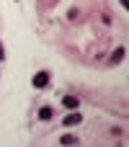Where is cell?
I'll list each match as a JSON object with an SVG mask.
<instances>
[{
	"label": "cell",
	"mask_w": 129,
	"mask_h": 147,
	"mask_svg": "<svg viewBox=\"0 0 129 147\" xmlns=\"http://www.w3.org/2000/svg\"><path fill=\"white\" fill-rule=\"evenodd\" d=\"M122 57H124V47H119V49L111 54V62H122Z\"/></svg>",
	"instance_id": "cell-5"
},
{
	"label": "cell",
	"mask_w": 129,
	"mask_h": 147,
	"mask_svg": "<svg viewBox=\"0 0 129 147\" xmlns=\"http://www.w3.org/2000/svg\"><path fill=\"white\" fill-rule=\"evenodd\" d=\"M62 103H65V106H67V109H72V111H75V109H78V103H80V101H78V98H75V96H65V101H62Z\"/></svg>",
	"instance_id": "cell-3"
},
{
	"label": "cell",
	"mask_w": 129,
	"mask_h": 147,
	"mask_svg": "<svg viewBox=\"0 0 129 147\" xmlns=\"http://www.w3.org/2000/svg\"><path fill=\"white\" fill-rule=\"evenodd\" d=\"M5 59V52H3V41H0V62Z\"/></svg>",
	"instance_id": "cell-7"
},
{
	"label": "cell",
	"mask_w": 129,
	"mask_h": 147,
	"mask_svg": "<svg viewBox=\"0 0 129 147\" xmlns=\"http://www.w3.org/2000/svg\"><path fill=\"white\" fill-rule=\"evenodd\" d=\"M47 83H49V72H47V70H41V72L34 75V85H36V88H44Z\"/></svg>",
	"instance_id": "cell-1"
},
{
	"label": "cell",
	"mask_w": 129,
	"mask_h": 147,
	"mask_svg": "<svg viewBox=\"0 0 129 147\" xmlns=\"http://www.w3.org/2000/svg\"><path fill=\"white\" fill-rule=\"evenodd\" d=\"M59 142H62V145H75V142H78V137H72V134H65Z\"/></svg>",
	"instance_id": "cell-6"
},
{
	"label": "cell",
	"mask_w": 129,
	"mask_h": 147,
	"mask_svg": "<svg viewBox=\"0 0 129 147\" xmlns=\"http://www.w3.org/2000/svg\"><path fill=\"white\" fill-rule=\"evenodd\" d=\"M52 114H54V111H52L49 106H44V109L39 111V119H44V121H47V119H52Z\"/></svg>",
	"instance_id": "cell-4"
},
{
	"label": "cell",
	"mask_w": 129,
	"mask_h": 147,
	"mask_svg": "<svg viewBox=\"0 0 129 147\" xmlns=\"http://www.w3.org/2000/svg\"><path fill=\"white\" fill-rule=\"evenodd\" d=\"M80 121H83V116L72 111V114H67V116H65V121H62V124H65V127H75V124H80Z\"/></svg>",
	"instance_id": "cell-2"
}]
</instances>
